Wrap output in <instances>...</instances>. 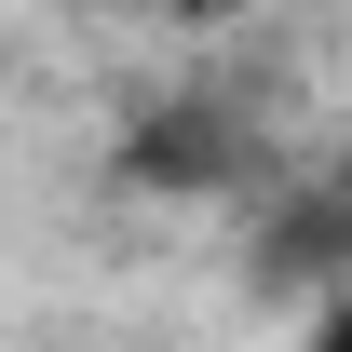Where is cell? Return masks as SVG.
<instances>
[{
	"instance_id": "obj_1",
	"label": "cell",
	"mask_w": 352,
	"mask_h": 352,
	"mask_svg": "<svg viewBox=\"0 0 352 352\" xmlns=\"http://www.w3.org/2000/svg\"><path fill=\"white\" fill-rule=\"evenodd\" d=\"M163 14H190V28H217V14H244V0H163Z\"/></svg>"
}]
</instances>
